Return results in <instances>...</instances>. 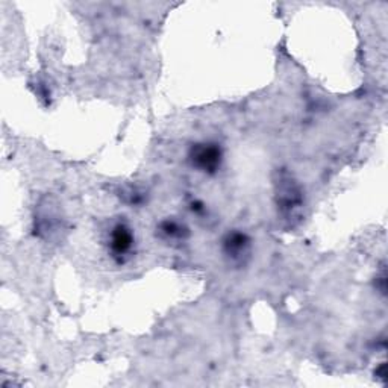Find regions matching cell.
<instances>
[{"mask_svg":"<svg viewBox=\"0 0 388 388\" xmlns=\"http://www.w3.org/2000/svg\"><path fill=\"white\" fill-rule=\"evenodd\" d=\"M222 150L217 144L212 143L196 144L190 152V159H192L196 169L207 173H214L218 170L220 164H222Z\"/></svg>","mask_w":388,"mask_h":388,"instance_id":"1","label":"cell"},{"mask_svg":"<svg viewBox=\"0 0 388 388\" xmlns=\"http://www.w3.org/2000/svg\"><path fill=\"white\" fill-rule=\"evenodd\" d=\"M134 246V234L123 223H117L112 227L110 237V247L114 256H125Z\"/></svg>","mask_w":388,"mask_h":388,"instance_id":"2","label":"cell"},{"mask_svg":"<svg viewBox=\"0 0 388 388\" xmlns=\"http://www.w3.org/2000/svg\"><path fill=\"white\" fill-rule=\"evenodd\" d=\"M225 252L234 261H241L243 256L249 254V240L246 235L240 232L227 235V238L225 240Z\"/></svg>","mask_w":388,"mask_h":388,"instance_id":"3","label":"cell"},{"mask_svg":"<svg viewBox=\"0 0 388 388\" xmlns=\"http://www.w3.org/2000/svg\"><path fill=\"white\" fill-rule=\"evenodd\" d=\"M161 229L165 235H169V237H182L181 226L174 222H165Z\"/></svg>","mask_w":388,"mask_h":388,"instance_id":"4","label":"cell"}]
</instances>
